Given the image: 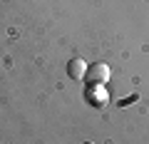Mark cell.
I'll return each mask as SVG.
<instances>
[{
  "label": "cell",
  "mask_w": 149,
  "mask_h": 144,
  "mask_svg": "<svg viewBox=\"0 0 149 144\" xmlns=\"http://www.w3.org/2000/svg\"><path fill=\"white\" fill-rule=\"evenodd\" d=\"M85 80H87V85H104V82L109 80V65H104V62L90 65Z\"/></svg>",
  "instance_id": "1"
},
{
  "label": "cell",
  "mask_w": 149,
  "mask_h": 144,
  "mask_svg": "<svg viewBox=\"0 0 149 144\" xmlns=\"http://www.w3.org/2000/svg\"><path fill=\"white\" fill-rule=\"evenodd\" d=\"M87 67H90V65H87L82 57H74V60H70V62H67V75L72 77V80H85Z\"/></svg>",
  "instance_id": "2"
},
{
  "label": "cell",
  "mask_w": 149,
  "mask_h": 144,
  "mask_svg": "<svg viewBox=\"0 0 149 144\" xmlns=\"http://www.w3.org/2000/svg\"><path fill=\"white\" fill-rule=\"evenodd\" d=\"M87 102H90V104H97V107L104 104V102H107L104 85H87Z\"/></svg>",
  "instance_id": "3"
},
{
  "label": "cell",
  "mask_w": 149,
  "mask_h": 144,
  "mask_svg": "<svg viewBox=\"0 0 149 144\" xmlns=\"http://www.w3.org/2000/svg\"><path fill=\"white\" fill-rule=\"evenodd\" d=\"M85 144H95V142H85Z\"/></svg>",
  "instance_id": "4"
}]
</instances>
